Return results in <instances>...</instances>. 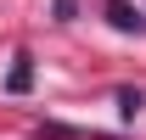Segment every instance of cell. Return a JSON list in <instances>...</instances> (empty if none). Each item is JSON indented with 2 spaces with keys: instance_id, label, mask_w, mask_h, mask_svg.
<instances>
[{
  "instance_id": "277c9868",
  "label": "cell",
  "mask_w": 146,
  "mask_h": 140,
  "mask_svg": "<svg viewBox=\"0 0 146 140\" xmlns=\"http://www.w3.org/2000/svg\"><path fill=\"white\" fill-rule=\"evenodd\" d=\"M56 22H73V0H56Z\"/></svg>"
},
{
  "instance_id": "7a4b0ae2",
  "label": "cell",
  "mask_w": 146,
  "mask_h": 140,
  "mask_svg": "<svg viewBox=\"0 0 146 140\" xmlns=\"http://www.w3.org/2000/svg\"><path fill=\"white\" fill-rule=\"evenodd\" d=\"M28 84H34V56H17V67L6 73V90H11V95H23Z\"/></svg>"
},
{
  "instance_id": "6da1fadb",
  "label": "cell",
  "mask_w": 146,
  "mask_h": 140,
  "mask_svg": "<svg viewBox=\"0 0 146 140\" xmlns=\"http://www.w3.org/2000/svg\"><path fill=\"white\" fill-rule=\"evenodd\" d=\"M107 22L118 34H146V11H135L129 0H107Z\"/></svg>"
},
{
  "instance_id": "3957f363",
  "label": "cell",
  "mask_w": 146,
  "mask_h": 140,
  "mask_svg": "<svg viewBox=\"0 0 146 140\" xmlns=\"http://www.w3.org/2000/svg\"><path fill=\"white\" fill-rule=\"evenodd\" d=\"M141 106H146V95H141V90H118V112H124V118H135Z\"/></svg>"
}]
</instances>
